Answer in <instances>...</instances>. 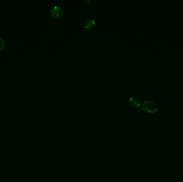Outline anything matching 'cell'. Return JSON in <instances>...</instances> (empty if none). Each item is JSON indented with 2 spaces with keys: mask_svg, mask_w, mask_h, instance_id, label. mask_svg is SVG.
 Returning a JSON list of instances; mask_svg holds the SVG:
<instances>
[{
  "mask_svg": "<svg viewBox=\"0 0 183 182\" xmlns=\"http://www.w3.org/2000/svg\"><path fill=\"white\" fill-rule=\"evenodd\" d=\"M158 109V105L155 100L148 99L143 102L141 106V109L147 113H153L157 112Z\"/></svg>",
  "mask_w": 183,
  "mask_h": 182,
  "instance_id": "cell-1",
  "label": "cell"
},
{
  "mask_svg": "<svg viewBox=\"0 0 183 182\" xmlns=\"http://www.w3.org/2000/svg\"><path fill=\"white\" fill-rule=\"evenodd\" d=\"M51 15L54 18H61L63 15V10L60 6L54 5L51 9Z\"/></svg>",
  "mask_w": 183,
  "mask_h": 182,
  "instance_id": "cell-2",
  "label": "cell"
},
{
  "mask_svg": "<svg viewBox=\"0 0 183 182\" xmlns=\"http://www.w3.org/2000/svg\"><path fill=\"white\" fill-rule=\"evenodd\" d=\"M129 101L132 105H134L136 107H140L141 105V102L139 99L135 96L131 97L129 99Z\"/></svg>",
  "mask_w": 183,
  "mask_h": 182,
  "instance_id": "cell-4",
  "label": "cell"
},
{
  "mask_svg": "<svg viewBox=\"0 0 183 182\" xmlns=\"http://www.w3.org/2000/svg\"><path fill=\"white\" fill-rule=\"evenodd\" d=\"M5 47V41L0 37V51H2Z\"/></svg>",
  "mask_w": 183,
  "mask_h": 182,
  "instance_id": "cell-5",
  "label": "cell"
},
{
  "mask_svg": "<svg viewBox=\"0 0 183 182\" xmlns=\"http://www.w3.org/2000/svg\"><path fill=\"white\" fill-rule=\"evenodd\" d=\"M96 25V22L95 21L94 19H88L84 21L82 24V28L85 30L91 31L92 30Z\"/></svg>",
  "mask_w": 183,
  "mask_h": 182,
  "instance_id": "cell-3",
  "label": "cell"
}]
</instances>
